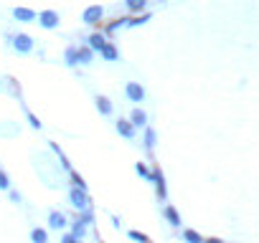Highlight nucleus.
I'll use <instances>...</instances> for the list:
<instances>
[{
  "label": "nucleus",
  "instance_id": "obj_1",
  "mask_svg": "<svg viewBox=\"0 0 259 243\" xmlns=\"http://www.w3.org/2000/svg\"><path fill=\"white\" fill-rule=\"evenodd\" d=\"M69 203L79 210V213H84V210H89V195H87V190H79V188H71L69 190Z\"/></svg>",
  "mask_w": 259,
  "mask_h": 243
},
{
  "label": "nucleus",
  "instance_id": "obj_10",
  "mask_svg": "<svg viewBox=\"0 0 259 243\" xmlns=\"http://www.w3.org/2000/svg\"><path fill=\"white\" fill-rule=\"evenodd\" d=\"M104 46H107V38H104V33H92V36H89V46H87L89 51H102Z\"/></svg>",
  "mask_w": 259,
  "mask_h": 243
},
{
  "label": "nucleus",
  "instance_id": "obj_5",
  "mask_svg": "<svg viewBox=\"0 0 259 243\" xmlns=\"http://www.w3.org/2000/svg\"><path fill=\"white\" fill-rule=\"evenodd\" d=\"M124 94H127L130 101H143V99H145V89H143L138 81H130V84L124 86Z\"/></svg>",
  "mask_w": 259,
  "mask_h": 243
},
{
  "label": "nucleus",
  "instance_id": "obj_6",
  "mask_svg": "<svg viewBox=\"0 0 259 243\" xmlns=\"http://www.w3.org/2000/svg\"><path fill=\"white\" fill-rule=\"evenodd\" d=\"M117 132H119V137H124V140H135V127L130 125V119H117Z\"/></svg>",
  "mask_w": 259,
  "mask_h": 243
},
{
  "label": "nucleus",
  "instance_id": "obj_16",
  "mask_svg": "<svg viewBox=\"0 0 259 243\" xmlns=\"http://www.w3.org/2000/svg\"><path fill=\"white\" fill-rule=\"evenodd\" d=\"M145 6H148V0H124V8L130 13H140V11H145Z\"/></svg>",
  "mask_w": 259,
  "mask_h": 243
},
{
  "label": "nucleus",
  "instance_id": "obj_21",
  "mask_svg": "<svg viewBox=\"0 0 259 243\" xmlns=\"http://www.w3.org/2000/svg\"><path fill=\"white\" fill-rule=\"evenodd\" d=\"M135 172H138L140 177H145V180H153V172H150V167H148L145 162H138V165H135Z\"/></svg>",
  "mask_w": 259,
  "mask_h": 243
},
{
  "label": "nucleus",
  "instance_id": "obj_9",
  "mask_svg": "<svg viewBox=\"0 0 259 243\" xmlns=\"http://www.w3.org/2000/svg\"><path fill=\"white\" fill-rule=\"evenodd\" d=\"M13 18L21 21V23H31V21H36V13L31 8H16L13 11Z\"/></svg>",
  "mask_w": 259,
  "mask_h": 243
},
{
  "label": "nucleus",
  "instance_id": "obj_4",
  "mask_svg": "<svg viewBox=\"0 0 259 243\" xmlns=\"http://www.w3.org/2000/svg\"><path fill=\"white\" fill-rule=\"evenodd\" d=\"M13 48L18 53H31L33 51V38L28 33H18V36H13Z\"/></svg>",
  "mask_w": 259,
  "mask_h": 243
},
{
  "label": "nucleus",
  "instance_id": "obj_3",
  "mask_svg": "<svg viewBox=\"0 0 259 243\" xmlns=\"http://www.w3.org/2000/svg\"><path fill=\"white\" fill-rule=\"evenodd\" d=\"M38 26L46 28V31L59 28V13H56V11H44V13H38Z\"/></svg>",
  "mask_w": 259,
  "mask_h": 243
},
{
  "label": "nucleus",
  "instance_id": "obj_15",
  "mask_svg": "<svg viewBox=\"0 0 259 243\" xmlns=\"http://www.w3.org/2000/svg\"><path fill=\"white\" fill-rule=\"evenodd\" d=\"M163 215H165V220H168L170 225H176V228L181 225V215H178V210H176V208L165 205V208H163Z\"/></svg>",
  "mask_w": 259,
  "mask_h": 243
},
{
  "label": "nucleus",
  "instance_id": "obj_23",
  "mask_svg": "<svg viewBox=\"0 0 259 243\" xmlns=\"http://www.w3.org/2000/svg\"><path fill=\"white\" fill-rule=\"evenodd\" d=\"M155 147V130H145V150H153Z\"/></svg>",
  "mask_w": 259,
  "mask_h": 243
},
{
  "label": "nucleus",
  "instance_id": "obj_2",
  "mask_svg": "<svg viewBox=\"0 0 259 243\" xmlns=\"http://www.w3.org/2000/svg\"><path fill=\"white\" fill-rule=\"evenodd\" d=\"M102 18H104V8H102V6H89V8L84 11V16H81V21H84L87 26H99Z\"/></svg>",
  "mask_w": 259,
  "mask_h": 243
},
{
  "label": "nucleus",
  "instance_id": "obj_30",
  "mask_svg": "<svg viewBox=\"0 0 259 243\" xmlns=\"http://www.w3.org/2000/svg\"><path fill=\"white\" fill-rule=\"evenodd\" d=\"M203 243H224V240H221V238H206Z\"/></svg>",
  "mask_w": 259,
  "mask_h": 243
},
{
  "label": "nucleus",
  "instance_id": "obj_12",
  "mask_svg": "<svg viewBox=\"0 0 259 243\" xmlns=\"http://www.w3.org/2000/svg\"><path fill=\"white\" fill-rule=\"evenodd\" d=\"M150 183H155V193H158V198L165 200V177H163V172H153V180H150Z\"/></svg>",
  "mask_w": 259,
  "mask_h": 243
},
{
  "label": "nucleus",
  "instance_id": "obj_11",
  "mask_svg": "<svg viewBox=\"0 0 259 243\" xmlns=\"http://www.w3.org/2000/svg\"><path fill=\"white\" fill-rule=\"evenodd\" d=\"M99 56H102L104 61H117V58H119V51H117V46H114V43H109V41H107V46L99 51Z\"/></svg>",
  "mask_w": 259,
  "mask_h": 243
},
{
  "label": "nucleus",
  "instance_id": "obj_28",
  "mask_svg": "<svg viewBox=\"0 0 259 243\" xmlns=\"http://www.w3.org/2000/svg\"><path fill=\"white\" fill-rule=\"evenodd\" d=\"M28 122H31V127H33V130H41V122H38V119H36L31 111H28Z\"/></svg>",
  "mask_w": 259,
  "mask_h": 243
},
{
  "label": "nucleus",
  "instance_id": "obj_24",
  "mask_svg": "<svg viewBox=\"0 0 259 243\" xmlns=\"http://www.w3.org/2000/svg\"><path fill=\"white\" fill-rule=\"evenodd\" d=\"M84 230H87V225H84L81 220H76V223H74V228H71V235L81 240V238H84Z\"/></svg>",
  "mask_w": 259,
  "mask_h": 243
},
{
  "label": "nucleus",
  "instance_id": "obj_18",
  "mask_svg": "<svg viewBox=\"0 0 259 243\" xmlns=\"http://www.w3.org/2000/svg\"><path fill=\"white\" fill-rule=\"evenodd\" d=\"M148 21H150V13H143V16H135V18H127V21H124V26L138 28V26H145Z\"/></svg>",
  "mask_w": 259,
  "mask_h": 243
},
{
  "label": "nucleus",
  "instance_id": "obj_27",
  "mask_svg": "<svg viewBox=\"0 0 259 243\" xmlns=\"http://www.w3.org/2000/svg\"><path fill=\"white\" fill-rule=\"evenodd\" d=\"M124 21H127V18H117L114 23H109V26H107V33H114V31H119V28L124 26Z\"/></svg>",
  "mask_w": 259,
  "mask_h": 243
},
{
  "label": "nucleus",
  "instance_id": "obj_19",
  "mask_svg": "<svg viewBox=\"0 0 259 243\" xmlns=\"http://www.w3.org/2000/svg\"><path fill=\"white\" fill-rule=\"evenodd\" d=\"M183 240L186 243H203V238H201V233H196V230H183Z\"/></svg>",
  "mask_w": 259,
  "mask_h": 243
},
{
  "label": "nucleus",
  "instance_id": "obj_20",
  "mask_svg": "<svg viewBox=\"0 0 259 243\" xmlns=\"http://www.w3.org/2000/svg\"><path fill=\"white\" fill-rule=\"evenodd\" d=\"M127 238L135 240V243H150V238L145 233H140V230H127Z\"/></svg>",
  "mask_w": 259,
  "mask_h": 243
},
{
  "label": "nucleus",
  "instance_id": "obj_25",
  "mask_svg": "<svg viewBox=\"0 0 259 243\" xmlns=\"http://www.w3.org/2000/svg\"><path fill=\"white\" fill-rule=\"evenodd\" d=\"M71 183H74V188H79V190H87V183H84V177H81L79 172H74V170H71Z\"/></svg>",
  "mask_w": 259,
  "mask_h": 243
},
{
  "label": "nucleus",
  "instance_id": "obj_13",
  "mask_svg": "<svg viewBox=\"0 0 259 243\" xmlns=\"http://www.w3.org/2000/svg\"><path fill=\"white\" fill-rule=\"evenodd\" d=\"M94 101H97V109H99V114H104V116H109V114L114 111V106H112V101H109L107 96H97Z\"/></svg>",
  "mask_w": 259,
  "mask_h": 243
},
{
  "label": "nucleus",
  "instance_id": "obj_14",
  "mask_svg": "<svg viewBox=\"0 0 259 243\" xmlns=\"http://www.w3.org/2000/svg\"><path fill=\"white\" fill-rule=\"evenodd\" d=\"M64 61H66V66H76L79 64V48L76 46H69L64 51Z\"/></svg>",
  "mask_w": 259,
  "mask_h": 243
},
{
  "label": "nucleus",
  "instance_id": "obj_8",
  "mask_svg": "<svg viewBox=\"0 0 259 243\" xmlns=\"http://www.w3.org/2000/svg\"><path fill=\"white\" fill-rule=\"evenodd\" d=\"M130 125H133L135 130L138 127H148V114L143 109H133V114H130Z\"/></svg>",
  "mask_w": 259,
  "mask_h": 243
},
{
  "label": "nucleus",
  "instance_id": "obj_17",
  "mask_svg": "<svg viewBox=\"0 0 259 243\" xmlns=\"http://www.w3.org/2000/svg\"><path fill=\"white\" fill-rule=\"evenodd\" d=\"M31 240L33 243H49V230L46 228H33L31 230Z\"/></svg>",
  "mask_w": 259,
  "mask_h": 243
},
{
  "label": "nucleus",
  "instance_id": "obj_29",
  "mask_svg": "<svg viewBox=\"0 0 259 243\" xmlns=\"http://www.w3.org/2000/svg\"><path fill=\"white\" fill-rule=\"evenodd\" d=\"M61 243H81V240H79V238H74L71 233H66V235L61 238Z\"/></svg>",
  "mask_w": 259,
  "mask_h": 243
},
{
  "label": "nucleus",
  "instance_id": "obj_26",
  "mask_svg": "<svg viewBox=\"0 0 259 243\" xmlns=\"http://www.w3.org/2000/svg\"><path fill=\"white\" fill-rule=\"evenodd\" d=\"M0 190H11V177L6 170H0Z\"/></svg>",
  "mask_w": 259,
  "mask_h": 243
},
{
  "label": "nucleus",
  "instance_id": "obj_22",
  "mask_svg": "<svg viewBox=\"0 0 259 243\" xmlns=\"http://www.w3.org/2000/svg\"><path fill=\"white\" fill-rule=\"evenodd\" d=\"M92 53H94V51H89L87 46H81V48H79V64H92Z\"/></svg>",
  "mask_w": 259,
  "mask_h": 243
},
{
  "label": "nucleus",
  "instance_id": "obj_7",
  "mask_svg": "<svg viewBox=\"0 0 259 243\" xmlns=\"http://www.w3.org/2000/svg\"><path fill=\"white\" fill-rule=\"evenodd\" d=\"M49 228H54V230L66 228V215L59 213V210H51V213H49Z\"/></svg>",
  "mask_w": 259,
  "mask_h": 243
}]
</instances>
